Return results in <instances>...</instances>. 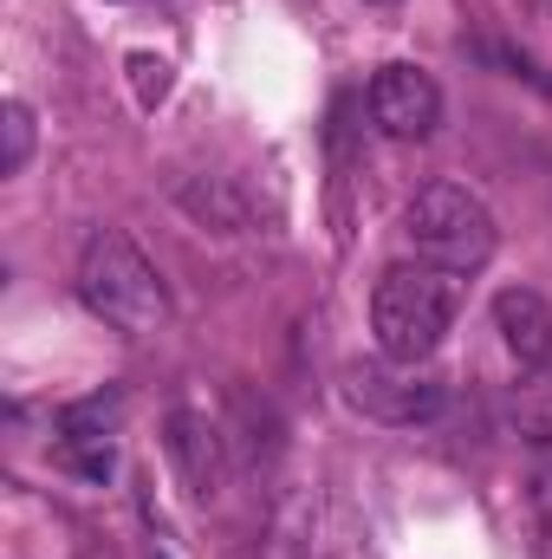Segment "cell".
<instances>
[{"instance_id": "10", "label": "cell", "mask_w": 552, "mask_h": 559, "mask_svg": "<svg viewBox=\"0 0 552 559\" xmlns=\"http://www.w3.org/2000/svg\"><path fill=\"white\" fill-rule=\"evenodd\" d=\"M0 176H20L26 169V156H33V105L26 98H7V111H0Z\"/></svg>"}, {"instance_id": "8", "label": "cell", "mask_w": 552, "mask_h": 559, "mask_svg": "<svg viewBox=\"0 0 552 559\" xmlns=\"http://www.w3.org/2000/svg\"><path fill=\"white\" fill-rule=\"evenodd\" d=\"M176 202H182L202 228H221V235L248 228V202L228 189V176H189V182L176 189Z\"/></svg>"}, {"instance_id": "7", "label": "cell", "mask_w": 552, "mask_h": 559, "mask_svg": "<svg viewBox=\"0 0 552 559\" xmlns=\"http://www.w3.org/2000/svg\"><path fill=\"white\" fill-rule=\"evenodd\" d=\"M169 462L182 468V481H189L195 501H208L221 488V436L202 417H189V411L169 417Z\"/></svg>"}, {"instance_id": "5", "label": "cell", "mask_w": 552, "mask_h": 559, "mask_svg": "<svg viewBox=\"0 0 552 559\" xmlns=\"http://www.w3.org/2000/svg\"><path fill=\"white\" fill-rule=\"evenodd\" d=\"M371 118H377L384 138H397V143L435 138V124H442V85L422 66H410V59L377 66V79H371Z\"/></svg>"}, {"instance_id": "1", "label": "cell", "mask_w": 552, "mask_h": 559, "mask_svg": "<svg viewBox=\"0 0 552 559\" xmlns=\"http://www.w3.org/2000/svg\"><path fill=\"white\" fill-rule=\"evenodd\" d=\"M79 299L92 319H105L124 338H149L169 319V286L156 274V261L143 254L124 228H98L79 254Z\"/></svg>"}, {"instance_id": "9", "label": "cell", "mask_w": 552, "mask_h": 559, "mask_svg": "<svg viewBox=\"0 0 552 559\" xmlns=\"http://www.w3.org/2000/svg\"><path fill=\"white\" fill-rule=\"evenodd\" d=\"M507 423L540 449V442H552V358L547 365H527V378L507 391Z\"/></svg>"}, {"instance_id": "3", "label": "cell", "mask_w": 552, "mask_h": 559, "mask_svg": "<svg viewBox=\"0 0 552 559\" xmlns=\"http://www.w3.org/2000/svg\"><path fill=\"white\" fill-rule=\"evenodd\" d=\"M404 235H410L416 261L442 267V274H475L494 261V215L481 195H468L461 182H429L416 189L404 209Z\"/></svg>"}, {"instance_id": "4", "label": "cell", "mask_w": 552, "mask_h": 559, "mask_svg": "<svg viewBox=\"0 0 552 559\" xmlns=\"http://www.w3.org/2000/svg\"><path fill=\"white\" fill-rule=\"evenodd\" d=\"M345 404L371 423H391V429H416V423H435L448 404V384L429 378L422 365L404 358H377V365H351L345 371Z\"/></svg>"}, {"instance_id": "11", "label": "cell", "mask_w": 552, "mask_h": 559, "mask_svg": "<svg viewBox=\"0 0 552 559\" xmlns=\"http://www.w3.org/2000/svg\"><path fill=\"white\" fill-rule=\"evenodd\" d=\"M527 508H533V521L552 534V442H540V455L527 468Z\"/></svg>"}, {"instance_id": "2", "label": "cell", "mask_w": 552, "mask_h": 559, "mask_svg": "<svg viewBox=\"0 0 552 559\" xmlns=\"http://www.w3.org/2000/svg\"><path fill=\"white\" fill-rule=\"evenodd\" d=\"M455 312H461V274H442V267H429V261L391 267V274L377 280V293H371L377 352H384V358H404V365H422V358L448 338Z\"/></svg>"}, {"instance_id": "13", "label": "cell", "mask_w": 552, "mask_h": 559, "mask_svg": "<svg viewBox=\"0 0 552 559\" xmlns=\"http://www.w3.org/2000/svg\"><path fill=\"white\" fill-rule=\"evenodd\" d=\"M371 7H397V0H371Z\"/></svg>"}, {"instance_id": "6", "label": "cell", "mask_w": 552, "mask_h": 559, "mask_svg": "<svg viewBox=\"0 0 552 559\" xmlns=\"http://www.w3.org/2000/svg\"><path fill=\"white\" fill-rule=\"evenodd\" d=\"M494 332L520 365H547L552 358V306L533 286H501L494 293Z\"/></svg>"}, {"instance_id": "12", "label": "cell", "mask_w": 552, "mask_h": 559, "mask_svg": "<svg viewBox=\"0 0 552 559\" xmlns=\"http://www.w3.org/2000/svg\"><path fill=\"white\" fill-rule=\"evenodd\" d=\"M131 72H137V92H143V105L169 92V66H163V59H149V52H137V59H131Z\"/></svg>"}]
</instances>
